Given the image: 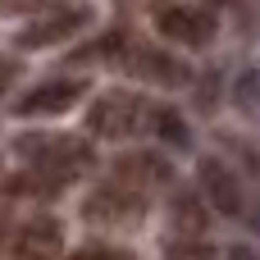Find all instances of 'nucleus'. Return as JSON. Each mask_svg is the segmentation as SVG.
<instances>
[{
  "instance_id": "1",
  "label": "nucleus",
  "mask_w": 260,
  "mask_h": 260,
  "mask_svg": "<svg viewBox=\"0 0 260 260\" xmlns=\"http://www.w3.org/2000/svg\"><path fill=\"white\" fill-rule=\"evenodd\" d=\"M14 155L27 169L78 178L91 165V142L87 137H73V133H23V137H14Z\"/></svg>"
},
{
  "instance_id": "2",
  "label": "nucleus",
  "mask_w": 260,
  "mask_h": 260,
  "mask_svg": "<svg viewBox=\"0 0 260 260\" xmlns=\"http://www.w3.org/2000/svg\"><path fill=\"white\" fill-rule=\"evenodd\" d=\"M146 96L128 91V87H110L87 105V133L105 137V142H128L137 133H146Z\"/></svg>"
},
{
  "instance_id": "3",
  "label": "nucleus",
  "mask_w": 260,
  "mask_h": 260,
  "mask_svg": "<svg viewBox=\"0 0 260 260\" xmlns=\"http://www.w3.org/2000/svg\"><path fill=\"white\" fill-rule=\"evenodd\" d=\"M91 18H96V9H91V5H82V0L50 5V9L32 14V18L18 27L14 46H18V50H50V46H64V41L82 37V32L91 27Z\"/></svg>"
},
{
  "instance_id": "4",
  "label": "nucleus",
  "mask_w": 260,
  "mask_h": 260,
  "mask_svg": "<svg viewBox=\"0 0 260 260\" xmlns=\"http://www.w3.org/2000/svg\"><path fill=\"white\" fill-rule=\"evenodd\" d=\"M155 32L183 50H206L219 37V14L206 5H187V0H169L155 5Z\"/></svg>"
},
{
  "instance_id": "5",
  "label": "nucleus",
  "mask_w": 260,
  "mask_h": 260,
  "mask_svg": "<svg viewBox=\"0 0 260 260\" xmlns=\"http://www.w3.org/2000/svg\"><path fill=\"white\" fill-rule=\"evenodd\" d=\"M119 69L133 73V78L146 82V87H160V91H174V87H187V82H192V69H187L178 55H169V50H160V46H146V41H133V37H128V50H123Z\"/></svg>"
},
{
  "instance_id": "6",
  "label": "nucleus",
  "mask_w": 260,
  "mask_h": 260,
  "mask_svg": "<svg viewBox=\"0 0 260 260\" xmlns=\"http://www.w3.org/2000/svg\"><path fill=\"white\" fill-rule=\"evenodd\" d=\"M197 192H201V201H206L215 215H229V219L247 215V192H242V178H238V169H233L229 160H219V155L197 160Z\"/></svg>"
},
{
  "instance_id": "7",
  "label": "nucleus",
  "mask_w": 260,
  "mask_h": 260,
  "mask_svg": "<svg viewBox=\"0 0 260 260\" xmlns=\"http://www.w3.org/2000/svg\"><path fill=\"white\" fill-rule=\"evenodd\" d=\"M87 78H50V82H37L32 91H23L14 101V114L18 119H55V114H69L73 105L87 101Z\"/></svg>"
},
{
  "instance_id": "8",
  "label": "nucleus",
  "mask_w": 260,
  "mask_h": 260,
  "mask_svg": "<svg viewBox=\"0 0 260 260\" xmlns=\"http://www.w3.org/2000/svg\"><path fill=\"white\" fill-rule=\"evenodd\" d=\"M142 215H146V197L123 187V183H114V178L101 183L82 201V219H91V224H137Z\"/></svg>"
},
{
  "instance_id": "9",
  "label": "nucleus",
  "mask_w": 260,
  "mask_h": 260,
  "mask_svg": "<svg viewBox=\"0 0 260 260\" xmlns=\"http://www.w3.org/2000/svg\"><path fill=\"white\" fill-rule=\"evenodd\" d=\"M114 183H123V187H133V192L146 197V192L174 183V165L160 151H128V155L114 160Z\"/></svg>"
},
{
  "instance_id": "10",
  "label": "nucleus",
  "mask_w": 260,
  "mask_h": 260,
  "mask_svg": "<svg viewBox=\"0 0 260 260\" xmlns=\"http://www.w3.org/2000/svg\"><path fill=\"white\" fill-rule=\"evenodd\" d=\"M59 251H64V229L50 215L27 219L14 233V242H9V256L14 260H59Z\"/></svg>"
},
{
  "instance_id": "11",
  "label": "nucleus",
  "mask_w": 260,
  "mask_h": 260,
  "mask_svg": "<svg viewBox=\"0 0 260 260\" xmlns=\"http://www.w3.org/2000/svg\"><path fill=\"white\" fill-rule=\"evenodd\" d=\"M146 133L155 142H165L169 151H192V128H187L183 110L169 105V101H151L146 105Z\"/></svg>"
},
{
  "instance_id": "12",
  "label": "nucleus",
  "mask_w": 260,
  "mask_h": 260,
  "mask_svg": "<svg viewBox=\"0 0 260 260\" xmlns=\"http://www.w3.org/2000/svg\"><path fill=\"white\" fill-rule=\"evenodd\" d=\"M169 219H174V229L183 233V242H197V238L206 233V224H210V206L201 201L197 187H192V192H174V201H169Z\"/></svg>"
},
{
  "instance_id": "13",
  "label": "nucleus",
  "mask_w": 260,
  "mask_h": 260,
  "mask_svg": "<svg viewBox=\"0 0 260 260\" xmlns=\"http://www.w3.org/2000/svg\"><path fill=\"white\" fill-rule=\"evenodd\" d=\"M229 101L242 119L260 123V64H247L233 82H229Z\"/></svg>"
},
{
  "instance_id": "14",
  "label": "nucleus",
  "mask_w": 260,
  "mask_h": 260,
  "mask_svg": "<svg viewBox=\"0 0 260 260\" xmlns=\"http://www.w3.org/2000/svg\"><path fill=\"white\" fill-rule=\"evenodd\" d=\"M69 260H137V251H128V247H110V242H87V247H78Z\"/></svg>"
},
{
  "instance_id": "15",
  "label": "nucleus",
  "mask_w": 260,
  "mask_h": 260,
  "mask_svg": "<svg viewBox=\"0 0 260 260\" xmlns=\"http://www.w3.org/2000/svg\"><path fill=\"white\" fill-rule=\"evenodd\" d=\"M18 73H23V64L14 59V55H0V101L14 91V82H18Z\"/></svg>"
},
{
  "instance_id": "16",
  "label": "nucleus",
  "mask_w": 260,
  "mask_h": 260,
  "mask_svg": "<svg viewBox=\"0 0 260 260\" xmlns=\"http://www.w3.org/2000/svg\"><path fill=\"white\" fill-rule=\"evenodd\" d=\"M224 260H260L256 247H247V242H233L229 251H224Z\"/></svg>"
},
{
  "instance_id": "17",
  "label": "nucleus",
  "mask_w": 260,
  "mask_h": 260,
  "mask_svg": "<svg viewBox=\"0 0 260 260\" xmlns=\"http://www.w3.org/2000/svg\"><path fill=\"white\" fill-rule=\"evenodd\" d=\"M219 5H229V0H206V9H219Z\"/></svg>"
}]
</instances>
